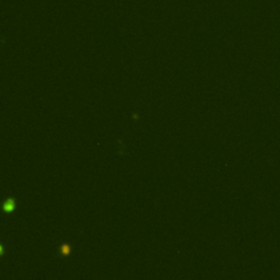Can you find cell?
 I'll return each mask as SVG.
<instances>
[{
	"label": "cell",
	"mask_w": 280,
	"mask_h": 280,
	"mask_svg": "<svg viewBox=\"0 0 280 280\" xmlns=\"http://www.w3.org/2000/svg\"><path fill=\"white\" fill-rule=\"evenodd\" d=\"M15 208V200L13 198H9L6 200V203L3 204V211L7 213H10L14 210Z\"/></svg>",
	"instance_id": "cell-1"
},
{
	"label": "cell",
	"mask_w": 280,
	"mask_h": 280,
	"mask_svg": "<svg viewBox=\"0 0 280 280\" xmlns=\"http://www.w3.org/2000/svg\"><path fill=\"white\" fill-rule=\"evenodd\" d=\"M60 253H61V255H64V256H68V255L71 253V246L69 244H63L60 246Z\"/></svg>",
	"instance_id": "cell-2"
}]
</instances>
